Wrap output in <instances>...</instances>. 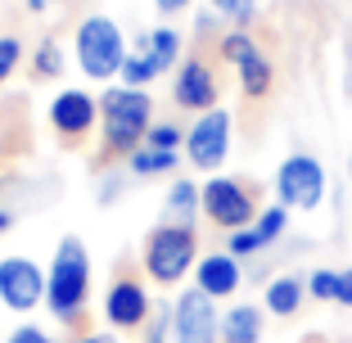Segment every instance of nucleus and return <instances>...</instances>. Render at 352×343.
Returning <instances> with one entry per match:
<instances>
[{
  "label": "nucleus",
  "mask_w": 352,
  "mask_h": 343,
  "mask_svg": "<svg viewBox=\"0 0 352 343\" xmlns=\"http://www.w3.org/2000/svg\"><path fill=\"white\" fill-rule=\"evenodd\" d=\"M91 302V253L77 235H63L45 267V312L59 325H77Z\"/></svg>",
  "instance_id": "f257e3e1"
},
{
  "label": "nucleus",
  "mask_w": 352,
  "mask_h": 343,
  "mask_svg": "<svg viewBox=\"0 0 352 343\" xmlns=\"http://www.w3.org/2000/svg\"><path fill=\"white\" fill-rule=\"evenodd\" d=\"M149 126H154V95L149 91L122 82L100 91V135L109 158H126L131 149H140Z\"/></svg>",
  "instance_id": "f03ea898"
},
{
  "label": "nucleus",
  "mask_w": 352,
  "mask_h": 343,
  "mask_svg": "<svg viewBox=\"0 0 352 343\" xmlns=\"http://www.w3.org/2000/svg\"><path fill=\"white\" fill-rule=\"evenodd\" d=\"M199 230L195 226H176V221H154L140 239V271H145L154 285L176 289V285L195 276L199 267Z\"/></svg>",
  "instance_id": "7ed1b4c3"
},
{
  "label": "nucleus",
  "mask_w": 352,
  "mask_h": 343,
  "mask_svg": "<svg viewBox=\"0 0 352 343\" xmlns=\"http://www.w3.org/2000/svg\"><path fill=\"white\" fill-rule=\"evenodd\" d=\"M126 54H131L126 32L118 27L109 14H86V19L73 27V63L82 68L86 82L113 86L118 77H122Z\"/></svg>",
  "instance_id": "20e7f679"
},
{
  "label": "nucleus",
  "mask_w": 352,
  "mask_h": 343,
  "mask_svg": "<svg viewBox=\"0 0 352 343\" xmlns=\"http://www.w3.org/2000/svg\"><path fill=\"white\" fill-rule=\"evenodd\" d=\"M276 203H285L289 212H316L325 203V190H330V177H325V163L307 149H294V154L280 158L276 177Z\"/></svg>",
  "instance_id": "39448f33"
},
{
  "label": "nucleus",
  "mask_w": 352,
  "mask_h": 343,
  "mask_svg": "<svg viewBox=\"0 0 352 343\" xmlns=\"http://www.w3.org/2000/svg\"><path fill=\"white\" fill-rule=\"evenodd\" d=\"M230 145H235V118H230V109H208V113L190 118L186 126V163L195 167V172H204V177H217L221 167H226L230 158Z\"/></svg>",
  "instance_id": "423d86ee"
},
{
  "label": "nucleus",
  "mask_w": 352,
  "mask_h": 343,
  "mask_svg": "<svg viewBox=\"0 0 352 343\" xmlns=\"http://www.w3.org/2000/svg\"><path fill=\"white\" fill-rule=\"evenodd\" d=\"M258 212H262V203H258V190H253L249 181L230 177V172L204 177V217L212 221L221 235L253 226V221H258Z\"/></svg>",
  "instance_id": "0eeeda50"
},
{
  "label": "nucleus",
  "mask_w": 352,
  "mask_h": 343,
  "mask_svg": "<svg viewBox=\"0 0 352 343\" xmlns=\"http://www.w3.org/2000/svg\"><path fill=\"white\" fill-rule=\"evenodd\" d=\"M100 312L109 330H145V321L154 316V302H149V285L131 271H113V280L104 285Z\"/></svg>",
  "instance_id": "6e6552de"
},
{
  "label": "nucleus",
  "mask_w": 352,
  "mask_h": 343,
  "mask_svg": "<svg viewBox=\"0 0 352 343\" xmlns=\"http://www.w3.org/2000/svg\"><path fill=\"white\" fill-rule=\"evenodd\" d=\"M172 343H221V312L204 289H181L172 302Z\"/></svg>",
  "instance_id": "1a4fd4ad"
},
{
  "label": "nucleus",
  "mask_w": 352,
  "mask_h": 343,
  "mask_svg": "<svg viewBox=\"0 0 352 343\" xmlns=\"http://www.w3.org/2000/svg\"><path fill=\"white\" fill-rule=\"evenodd\" d=\"M172 104L181 113H208V109L221 104V86H217V73H212V63L204 54H186V59L176 63L172 73Z\"/></svg>",
  "instance_id": "9d476101"
},
{
  "label": "nucleus",
  "mask_w": 352,
  "mask_h": 343,
  "mask_svg": "<svg viewBox=\"0 0 352 343\" xmlns=\"http://www.w3.org/2000/svg\"><path fill=\"white\" fill-rule=\"evenodd\" d=\"M0 302L10 312H36L45 302V267L32 262L28 253L0 258Z\"/></svg>",
  "instance_id": "9b49d317"
},
{
  "label": "nucleus",
  "mask_w": 352,
  "mask_h": 343,
  "mask_svg": "<svg viewBox=\"0 0 352 343\" xmlns=\"http://www.w3.org/2000/svg\"><path fill=\"white\" fill-rule=\"evenodd\" d=\"M45 118H50V126L63 135V140H86V135L100 126V95L82 91V86H63V91L50 100Z\"/></svg>",
  "instance_id": "f8f14e48"
},
{
  "label": "nucleus",
  "mask_w": 352,
  "mask_h": 343,
  "mask_svg": "<svg viewBox=\"0 0 352 343\" xmlns=\"http://www.w3.org/2000/svg\"><path fill=\"white\" fill-rule=\"evenodd\" d=\"M190 285H195V289H204L212 302H226V298H235L239 285H244V262L230 258L226 249H212V253H204V258H199Z\"/></svg>",
  "instance_id": "ddd939ff"
},
{
  "label": "nucleus",
  "mask_w": 352,
  "mask_h": 343,
  "mask_svg": "<svg viewBox=\"0 0 352 343\" xmlns=\"http://www.w3.org/2000/svg\"><path fill=\"white\" fill-rule=\"evenodd\" d=\"M131 50H140L149 63H154V73L163 77V73H176V63L186 59V36L163 23V27H145V32H140Z\"/></svg>",
  "instance_id": "4468645a"
},
{
  "label": "nucleus",
  "mask_w": 352,
  "mask_h": 343,
  "mask_svg": "<svg viewBox=\"0 0 352 343\" xmlns=\"http://www.w3.org/2000/svg\"><path fill=\"white\" fill-rule=\"evenodd\" d=\"M204 217V181L195 177H176L167 186L163 199V221H176V226H199Z\"/></svg>",
  "instance_id": "2eb2a0df"
},
{
  "label": "nucleus",
  "mask_w": 352,
  "mask_h": 343,
  "mask_svg": "<svg viewBox=\"0 0 352 343\" xmlns=\"http://www.w3.org/2000/svg\"><path fill=\"white\" fill-rule=\"evenodd\" d=\"M302 302H307V276H294V271L271 276L267 289H262V307L271 316H298Z\"/></svg>",
  "instance_id": "dca6fc26"
},
{
  "label": "nucleus",
  "mask_w": 352,
  "mask_h": 343,
  "mask_svg": "<svg viewBox=\"0 0 352 343\" xmlns=\"http://www.w3.org/2000/svg\"><path fill=\"white\" fill-rule=\"evenodd\" d=\"M262 307L258 302H230L221 312V343H262Z\"/></svg>",
  "instance_id": "f3484780"
},
{
  "label": "nucleus",
  "mask_w": 352,
  "mask_h": 343,
  "mask_svg": "<svg viewBox=\"0 0 352 343\" xmlns=\"http://www.w3.org/2000/svg\"><path fill=\"white\" fill-rule=\"evenodd\" d=\"M181 158H186V154L140 145V149H131L122 163H126V172H131V181H154V177H167V172H176V167H181Z\"/></svg>",
  "instance_id": "a211bd4d"
},
{
  "label": "nucleus",
  "mask_w": 352,
  "mask_h": 343,
  "mask_svg": "<svg viewBox=\"0 0 352 343\" xmlns=\"http://www.w3.org/2000/svg\"><path fill=\"white\" fill-rule=\"evenodd\" d=\"M235 77H239V91H244V100H267L271 86H276V63H271L267 50H258L253 59H244V63L235 68Z\"/></svg>",
  "instance_id": "6ab92c4d"
},
{
  "label": "nucleus",
  "mask_w": 352,
  "mask_h": 343,
  "mask_svg": "<svg viewBox=\"0 0 352 343\" xmlns=\"http://www.w3.org/2000/svg\"><path fill=\"white\" fill-rule=\"evenodd\" d=\"M258 50H262V45L253 41V32H249V27H226V32L217 36V59L230 63V68H239L244 59H253Z\"/></svg>",
  "instance_id": "aec40b11"
},
{
  "label": "nucleus",
  "mask_w": 352,
  "mask_h": 343,
  "mask_svg": "<svg viewBox=\"0 0 352 343\" xmlns=\"http://www.w3.org/2000/svg\"><path fill=\"white\" fill-rule=\"evenodd\" d=\"M63 68H68V59H63V45L54 41V36H45V41L32 50V73L45 77V82H54V77H63Z\"/></svg>",
  "instance_id": "412c9836"
},
{
  "label": "nucleus",
  "mask_w": 352,
  "mask_h": 343,
  "mask_svg": "<svg viewBox=\"0 0 352 343\" xmlns=\"http://www.w3.org/2000/svg\"><path fill=\"white\" fill-rule=\"evenodd\" d=\"M253 230H258L262 235V244H280V239H285V230H289V208H285V203H267V208L258 212V221H253Z\"/></svg>",
  "instance_id": "4be33fe9"
},
{
  "label": "nucleus",
  "mask_w": 352,
  "mask_h": 343,
  "mask_svg": "<svg viewBox=\"0 0 352 343\" xmlns=\"http://www.w3.org/2000/svg\"><path fill=\"white\" fill-rule=\"evenodd\" d=\"M208 10L217 14L221 23H230V27H253V19H258V0H208Z\"/></svg>",
  "instance_id": "5701e85b"
},
{
  "label": "nucleus",
  "mask_w": 352,
  "mask_h": 343,
  "mask_svg": "<svg viewBox=\"0 0 352 343\" xmlns=\"http://www.w3.org/2000/svg\"><path fill=\"white\" fill-rule=\"evenodd\" d=\"M307 298L311 302H334V298H339V267L307 271Z\"/></svg>",
  "instance_id": "b1692460"
},
{
  "label": "nucleus",
  "mask_w": 352,
  "mask_h": 343,
  "mask_svg": "<svg viewBox=\"0 0 352 343\" xmlns=\"http://www.w3.org/2000/svg\"><path fill=\"white\" fill-rule=\"evenodd\" d=\"M122 86H140V91H149V86L158 82V73H154V63L145 59L140 50H131L126 54V63H122V77H118Z\"/></svg>",
  "instance_id": "393cba45"
},
{
  "label": "nucleus",
  "mask_w": 352,
  "mask_h": 343,
  "mask_svg": "<svg viewBox=\"0 0 352 343\" xmlns=\"http://www.w3.org/2000/svg\"><path fill=\"white\" fill-rule=\"evenodd\" d=\"M226 253L239 258V262H249V258H258V253H267V244H262V235L253 226H244V230H230L226 235Z\"/></svg>",
  "instance_id": "a878e982"
},
{
  "label": "nucleus",
  "mask_w": 352,
  "mask_h": 343,
  "mask_svg": "<svg viewBox=\"0 0 352 343\" xmlns=\"http://www.w3.org/2000/svg\"><path fill=\"white\" fill-rule=\"evenodd\" d=\"M145 145L181 154V149H186V126H176V122H154V126H149V135H145Z\"/></svg>",
  "instance_id": "bb28decb"
},
{
  "label": "nucleus",
  "mask_w": 352,
  "mask_h": 343,
  "mask_svg": "<svg viewBox=\"0 0 352 343\" xmlns=\"http://www.w3.org/2000/svg\"><path fill=\"white\" fill-rule=\"evenodd\" d=\"M19 63H23V41L10 32V36H0V86L19 73Z\"/></svg>",
  "instance_id": "cd10ccee"
},
{
  "label": "nucleus",
  "mask_w": 352,
  "mask_h": 343,
  "mask_svg": "<svg viewBox=\"0 0 352 343\" xmlns=\"http://www.w3.org/2000/svg\"><path fill=\"white\" fill-rule=\"evenodd\" d=\"M126 181H131V172H118V167H104V177H100V203H104V208H113L118 199H122Z\"/></svg>",
  "instance_id": "c85d7f7f"
},
{
  "label": "nucleus",
  "mask_w": 352,
  "mask_h": 343,
  "mask_svg": "<svg viewBox=\"0 0 352 343\" xmlns=\"http://www.w3.org/2000/svg\"><path fill=\"white\" fill-rule=\"evenodd\" d=\"M140 339L145 343H172V307H154V316L140 330Z\"/></svg>",
  "instance_id": "c756f323"
},
{
  "label": "nucleus",
  "mask_w": 352,
  "mask_h": 343,
  "mask_svg": "<svg viewBox=\"0 0 352 343\" xmlns=\"http://www.w3.org/2000/svg\"><path fill=\"white\" fill-rule=\"evenodd\" d=\"M5 343H59V339H54V334L50 330H41V325H19V330H10V339H5Z\"/></svg>",
  "instance_id": "7c9ffc66"
},
{
  "label": "nucleus",
  "mask_w": 352,
  "mask_h": 343,
  "mask_svg": "<svg viewBox=\"0 0 352 343\" xmlns=\"http://www.w3.org/2000/svg\"><path fill=\"white\" fill-rule=\"evenodd\" d=\"M339 307H352V267H339Z\"/></svg>",
  "instance_id": "2f4dec72"
},
{
  "label": "nucleus",
  "mask_w": 352,
  "mask_h": 343,
  "mask_svg": "<svg viewBox=\"0 0 352 343\" xmlns=\"http://www.w3.org/2000/svg\"><path fill=\"white\" fill-rule=\"evenodd\" d=\"M190 5H195V0H154V10L167 14V19H172V14H186Z\"/></svg>",
  "instance_id": "473e14b6"
},
{
  "label": "nucleus",
  "mask_w": 352,
  "mask_h": 343,
  "mask_svg": "<svg viewBox=\"0 0 352 343\" xmlns=\"http://www.w3.org/2000/svg\"><path fill=\"white\" fill-rule=\"evenodd\" d=\"M73 343H113V330H95V334H77Z\"/></svg>",
  "instance_id": "72a5a7b5"
},
{
  "label": "nucleus",
  "mask_w": 352,
  "mask_h": 343,
  "mask_svg": "<svg viewBox=\"0 0 352 343\" xmlns=\"http://www.w3.org/2000/svg\"><path fill=\"white\" fill-rule=\"evenodd\" d=\"M14 221H19V217H14L10 208H0V235H5V230H14Z\"/></svg>",
  "instance_id": "f704fd0d"
},
{
  "label": "nucleus",
  "mask_w": 352,
  "mask_h": 343,
  "mask_svg": "<svg viewBox=\"0 0 352 343\" xmlns=\"http://www.w3.org/2000/svg\"><path fill=\"white\" fill-rule=\"evenodd\" d=\"M45 5H50V0H28V10H32V14H41Z\"/></svg>",
  "instance_id": "c9c22d12"
},
{
  "label": "nucleus",
  "mask_w": 352,
  "mask_h": 343,
  "mask_svg": "<svg viewBox=\"0 0 352 343\" xmlns=\"http://www.w3.org/2000/svg\"><path fill=\"white\" fill-rule=\"evenodd\" d=\"M348 181H352V154H348Z\"/></svg>",
  "instance_id": "e433bc0d"
},
{
  "label": "nucleus",
  "mask_w": 352,
  "mask_h": 343,
  "mask_svg": "<svg viewBox=\"0 0 352 343\" xmlns=\"http://www.w3.org/2000/svg\"><path fill=\"white\" fill-rule=\"evenodd\" d=\"M50 5H63V0H50Z\"/></svg>",
  "instance_id": "4c0bfd02"
},
{
  "label": "nucleus",
  "mask_w": 352,
  "mask_h": 343,
  "mask_svg": "<svg viewBox=\"0 0 352 343\" xmlns=\"http://www.w3.org/2000/svg\"><path fill=\"white\" fill-rule=\"evenodd\" d=\"M0 343H5V334H0Z\"/></svg>",
  "instance_id": "58836bf2"
}]
</instances>
